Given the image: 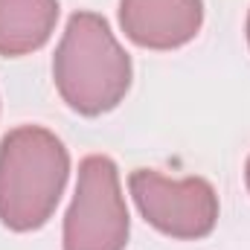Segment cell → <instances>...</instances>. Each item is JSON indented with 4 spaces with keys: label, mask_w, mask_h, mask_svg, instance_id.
<instances>
[{
    "label": "cell",
    "mask_w": 250,
    "mask_h": 250,
    "mask_svg": "<svg viewBox=\"0 0 250 250\" xmlns=\"http://www.w3.org/2000/svg\"><path fill=\"white\" fill-rule=\"evenodd\" d=\"M245 181H248V189H250V157H248V166H245Z\"/></svg>",
    "instance_id": "7"
},
{
    "label": "cell",
    "mask_w": 250,
    "mask_h": 250,
    "mask_svg": "<svg viewBox=\"0 0 250 250\" xmlns=\"http://www.w3.org/2000/svg\"><path fill=\"white\" fill-rule=\"evenodd\" d=\"M59 21V0H0V56L18 59L41 50Z\"/></svg>",
    "instance_id": "6"
},
{
    "label": "cell",
    "mask_w": 250,
    "mask_h": 250,
    "mask_svg": "<svg viewBox=\"0 0 250 250\" xmlns=\"http://www.w3.org/2000/svg\"><path fill=\"white\" fill-rule=\"evenodd\" d=\"M248 41H250V15H248Z\"/></svg>",
    "instance_id": "8"
},
{
    "label": "cell",
    "mask_w": 250,
    "mask_h": 250,
    "mask_svg": "<svg viewBox=\"0 0 250 250\" xmlns=\"http://www.w3.org/2000/svg\"><path fill=\"white\" fill-rule=\"evenodd\" d=\"M53 79L62 99L82 117L114 111L131 87V59L96 12H76L67 21Z\"/></svg>",
    "instance_id": "1"
},
{
    "label": "cell",
    "mask_w": 250,
    "mask_h": 250,
    "mask_svg": "<svg viewBox=\"0 0 250 250\" xmlns=\"http://www.w3.org/2000/svg\"><path fill=\"white\" fill-rule=\"evenodd\" d=\"M128 230V207L117 163L105 154L84 157L64 218V250H125Z\"/></svg>",
    "instance_id": "3"
},
{
    "label": "cell",
    "mask_w": 250,
    "mask_h": 250,
    "mask_svg": "<svg viewBox=\"0 0 250 250\" xmlns=\"http://www.w3.org/2000/svg\"><path fill=\"white\" fill-rule=\"evenodd\" d=\"M143 218L172 239H204L218 221V195L204 178L172 181L151 169H137L128 178Z\"/></svg>",
    "instance_id": "4"
},
{
    "label": "cell",
    "mask_w": 250,
    "mask_h": 250,
    "mask_svg": "<svg viewBox=\"0 0 250 250\" xmlns=\"http://www.w3.org/2000/svg\"><path fill=\"white\" fill-rule=\"evenodd\" d=\"M70 175L64 143L41 125H21L0 140V221L15 233L38 230L59 207Z\"/></svg>",
    "instance_id": "2"
},
{
    "label": "cell",
    "mask_w": 250,
    "mask_h": 250,
    "mask_svg": "<svg viewBox=\"0 0 250 250\" xmlns=\"http://www.w3.org/2000/svg\"><path fill=\"white\" fill-rule=\"evenodd\" d=\"M120 23L128 41L146 50H178L204 23L201 0H120Z\"/></svg>",
    "instance_id": "5"
}]
</instances>
